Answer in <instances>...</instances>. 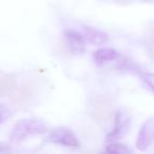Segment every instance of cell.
Returning a JSON list of instances; mask_svg holds the SVG:
<instances>
[{"mask_svg":"<svg viewBox=\"0 0 154 154\" xmlns=\"http://www.w3.org/2000/svg\"><path fill=\"white\" fill-rule=\"evenodd\" d=\"M117 1H119V2H128L130 0H117Z\"/></svg>","mask_w":154,"mask_h":154,"instance_id":"14","label":"cell"},{"mask_svg":"<svg viewBox=\"0 0 154 154\" xmlns=\"http://www.w3.org/2000/svg\"><path fill=\"white\" fill-rule=\"evenodd\" d=\"M82 28H84L85 38L92 45H100L109 41V36H108L107 33L88 26H84Z\"/></svg>","mask_w":154,"mask_h":154,"instance_id":"6","label":"cell"},{"mask_svg":"<svg viewBox=\"0 0 154 154\" xmlns=\"http://www.w3.org/2000/svg\"><path fill=\"white\" fill-rule=\"evenodd\" d=\"M10 151H11V148L9 146L5 145V143H0V153H7V152Z\"/></svg>","mask_w":154,"mask_h":154,"instance_id":"13","label":"cell"},{"mask_svg":"<svg viewBox=\"0 0 154 154\" xmlns=\"http://www.w3.org/2000/svg\"><path fill=\"white\" fill-rule=\"evenodd\" d=\"M117 57V51L112 48H100L93 53V60L98 66H103L108 62L113 61Z\"/></svg>","mask_w":154,"mask_h":154,"instance_id":"7","label":"cell"},{"mask_svg":"<svg viewBox=\"0 0 154 154\" xmlns=\"http://www.w3.org/2000/svg\"><path fill=\"white\" fill-rule=\"evenodd\" d=\"M63 38L73 54H82L86 51V38L78 31L68 29L63 32Z\"/></svg>","mask_w":154,"mask_h":154,"instance_id":"3","label":"cell"},{"mask_svg":"<svg viewBox=\"0 0 154 154\" xmlns=\"http://www.w3.org/2000/svg\"><path fill=\"white\" fill-rule=\"evenodd\" d=\"M48 131V126L38 118H23L14 125L10 133V141L13 145H19L30 136L43 134Z\"/></svg>","mask_w":154,"mask_h":154,"instance_id":"1","label":"cell"},{"mask_svg":"<svg viewBox=\"0 0 154 154\" xmlns=\"http://www.w3.org/2000/svg\"><path fill=\"white\" fill-rule=\"evenodd\" d=\"M106 152L110 154H127L131 153L132 150L128 148L124 143H112L106 147Z\"/></svg>","mask_w":154,"mask_h":154,"instance_id":"10","label":"cell"},{"mask_svg":"<svg viewBox=\"0 0 154 154\" xmlns=\"http://www.w3.org/2000/svg\"><path fill=\"white\" fill-rule=\"evenodd\" d=\"M110 112H111V108L107 101L99 99L95 103V114L98 119L107 120L110 117Z\"/></svg>","mask_w":154,"mask_h":154,"instance_id":"9","label":"cell"},{"mask_svg":"<svg viewBox=\"0 0 154 154\" xmlns=\"http://www.w3.org/2000/svg\"><path fill=\"white\" fill-rule=\"evenodd\" d=\"M16 89V77L13 74H9L0 80V97L8 96Z\"/></svg>","mask_w":154,"mask_h":154,"instance_id":"8","label":"cell"},{"mask_svg":"<svg viewBox=\"0 0 154 154\" xmlns=\"http://www.w3.org/2000/svg\"><path fill=\"white\" fill-rule=\"evenodd\" d=\"M154 140V117L148 119L141 126L137 135L136 148L139 151H145Z\"/></svg>","mask_w":154,"mask_h":154,"instance_id":"5","label":"cell"},{"mask_svg":"<svg viewBox=\"0 0 154 154\" xmlns=\"http://www.w3.org/2000/svg\"><path fill=\"white\" fill-rule=\"evenodd\" d=\"M130 125V117L128 113L124 110H118L114 117V128L107 135V140H114L120 138L127 133Z\"/></svg>","mask_w":154,"mask_h":154,"instance_id":"4","label":"cell"},{"mask_svg":"<svg viewBox=\"0 0 154 154\" xmlns=\"http://www.w3.org/2000/svg\"><path fill=\"white\" fill-rule=\"evenodd\" d=\"M12 115V111L7 105L0 103V126L5 122H7Z\"/></svg>","mask_w":154,"mask_h":154,"instance_id":"12","label":"cell"},{"mask_svg":"<svg viewBox=\"0 0 154 154\" xmlns=\"http://www.w3.org/2000/svg\"><path fill=\"white\" fill-rule=\"evenodd\" d=\"M143 82L154 94V73H143L140 75Z\"/></svg>","mask_w":154,"mask_h":154,"instance_id":"11","label":"cell"},{"mask_svg":"<svg viewBox=\"0 0 154 154\" xmlns=\"http://www.w3.org/2000/svg\"><path fill=\"white\" fill-rule=\"evenodd\" d=\"M47 140L51 143L60 145L69 148H78L80 143L76 134L66 127H57L50 131Z\"/></svg>","mask_w":154,"mask_h":154,"instance_id":"2","label":"cell"}]
</instances>
